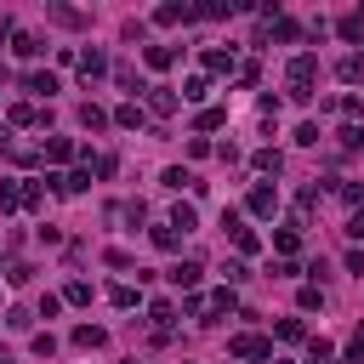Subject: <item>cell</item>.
I'll use <instances>...</instances> for the list:
<instances>
[{"label": "cell", "instance_id": "cell-1", "mask_svg": "<svg viewBox=\"0 0 364 364\" xmlns=\"http://www.w3.org/2000/svg\"><path fill=\"white\" fill-rule=\"evenodd\" d=\"M313 80H318V57H313V51L290 57V68H284V85H290V97H296V102H307V97H313Z\"/></svg>", "mask_w": 364, "mask_h": 364}, {"label": "cell", "instance_id": "cell-2", "mask_svg": "<svg viewBox=\"0 0 364 364\" xmlns=\"http://www.w3.org/2000/svg\"><path fill=\"white\" fill-rule=\"evenodd\" d=\"M228 353H233V358H245V364H256V358H273V341L245 330V336H233V341H228Z\"/></svg>", "mask_w": 364, "mask_h": 364}, {"label": "cell", "instance_id": "cell-3", "mask_svg": "<svg viewBox=\"0 0 364 364\" xmlns=\"http://www.w3.org/2000/svg\"><path fill=\"white\" fill-rule=\"evenodd\" d=\"M245 210H250V216H273V210H279V188H273V182H256L250 199H245Z\"/></svg>", "mask_w": 364, "mask_h": 364}, {"label": "cell", "instance_id": "cell-4", "mask_svg": "<svg viewBox=\"0 0 364 364\" xmlns=\"http://www.w3.org/2000/svg\"><path fill=\"white\" fill-rule=\"evenodd\" d=\"M222 228H228V239H233V250H245V256L256 250V233L245 228V216H239V210H222Z\"/></svg>", "mask_w": 364, "mask_h": 364}, {"label": "cell", "instance_id": "cell-5", "mask_svg": "<svg viewBox=\"0 0 364 364\" xmlns=\"http://www.w3.org/2000/svg\"><path fill=\"white\" fill-rule=\"evenodd\" d=\"M182 108V97L171 91V85H148V114H159V119H171Z\"/></svg>", "mask_w": 364, "mask_h": 364}, {"label": "cell", "instance_id": "cell-6", "mask_svg": "<svg viewBox=\"0 0 364 364\" xmlns=\"http://www.w3.org/2000/svg\"><path fill=\"white\" fill-rule=\"evenodd\" d=\"M233 307H239V296H233V290H216V296H205V324H216V318H222V313H233Z\"/></svg>", "mask_w": 364, "mask_h": 364}, {"label": "cell", "instance_id": "cell-7", "mask_svg": "<svg viewBox=\"0 0 364 364\" xmlns=\"http://www.w3.org/2000/svg\"><path fill=\"white\" fill-rule=\"evenodd\" d=\"M68 341H74V347H85V353H97V347L108 341V330H102V324H74V336H68Z\"/></svg>", "mask_w": 364, "mask_h": 364}, {"label": "cell", "instance_id": "cell-8", "mask_svg": "<svg viewBox=\"0 0 364 364\" xmlns=\"http://www.w3.org/2000/svg\"><path fill=\"white\" fill-rule=\"evenodd\" d=\"M46 182H51L57 193H85V188H91V171H68V176H46Z\"/></svg>", "mask_w": 364, "mask_h": 364}, {"label": "cell", "instance_id": "cell-9", "mask_svg": "<svg viewBox=\"0 0 364 364\" xmlns=\"http://www.w3.org/2000/svg\"><path fill=\"white\" fill-rule=\"evenodd\" d=\"M188 17H193V6H176V0L154 11V23H159V28H176V23H188Z\"/></svg>", "mask_w": 364, "mask_h": 364}, {"label": "cell", "instance_id": "cell-10", "mask_svg": "<svg viewBox=\"0 0 364 364\" xmlns=\"http://www.w3.org/2000/svg\"><path fill=\"white\" fill-rule=\"evenodd\" d=\"M199 273H205L199 262H176V267H171V284H176V290H193V284H199Z\"/></svg>", "mask_w": 364, "mask_h": 364}, {"label": "cell", "instance_id": "cell-11", "mask_svg": "<svg viewBox=\"0 0 364 364\" xmlns=\"http://www.w3.org/2000/svg\"><path fill=\"white\" fill-rule=\"evenodd\" d=\"M6 210H23V182H11V176H0V216Z\"/></svg>", "mask_w": 364, "mask_h": 364}, {"label": "cell", "instance_id": "cell-12", "mask_svg": "<svg viewBox=\"0 0 364 364\" xmlns=\"http://www.w3.org/2000/svg\"><path fill=\"white\" fill-rule=\"evenodd\" d=\"M205 68H210V74H233L239 63H233V51H222V46H210V51H205Z\"/></svg>", "mask_w": 364, "mask_h": 364}, {"label": "cell", "instance_id": "cell-13", "mask_svg": "<svg viewBox=\"0 0 364 364\" xmlns=\"http://www.w3.org/2000/svg\"><path fill=\"white\" fill-rule=\"evenodd\" d=\"M336 74H341L347 85H364V57H358V51H353V57H341V63H336Z\"/></svg>", "mask_w": 364, "mask_h": 364}, {"label": "cell", "instance_id": "cell-14", "mask_svg": "<svg viewBox=\"0 0 364 364\" xmlns=\"http://www.w3.org/2000/svg\"><path fill=\"white\" fill-rule=\"evenodd\" d=\"M102 68H108V57H102L97 46H91V51H80V74H85V80H97Z\"/></svg>", "mask_w": 364, "mask_h": 364}, {"label": "cell", "instance_id": "cell-15", "mask_svg": "<svg viewBox=\"0 0 364 364\" xmlns=\"http://www.w3.org/2000/svg\"><path fill=\"white\" fill-rule=\"evenodd\" d=\"M205 97H210V80H205V74L182 80V102H205Z\"/></svg>", "mask_w": 364, "mask_h": 364}, {"label": "cell", "instance_id": "cell-16", "mask_svg": "<svg viewBox=\"0 0 364 364\" xmlns=\"http://www.w3.org/2000/svg\"><path fill=\"white\" fill-rule=\"evenodd\" d=\"M6 119H11V125H40L46 114H40V108H28V102H11V108H6Z\"/></svg>", "mask_w": 364, "mask_h": 364}, {"label": "cell", "instance_id": "cell-17", "mask_svg": "<svg viewBox=\"0 0 364 364\" xmlns=\"http://www.w3.org/2000/svg\"><path fill=\"white\" fill-rule=\"evenodd\" d=\"M142 57H148V68H171L176 63V46H148Z\"/></svg>", "mask_w": 364, "mask_h": 364}, {"label": "cell", "instance_id": "cell-18", "mask_svg": "<svg viewBox=\"0 0 364 364\" xmlns=\"http://www.w3.org/2000/svg\"><path fill=\"white\" fill-rule=\"evenodd\" d=\"M80 125H85V131H108V114H102L97 102H85V108H80Z\"/></svg>", "mask_w": 364, "mask_h": 364}, {"label": "cell", "instance_id": "cell-19", "mask_svg": "<svg viewBox=\"0 0 364 364\" xmlns=\"http://www.w3.org/2000/svg\"><path fill=\"white\" fill-rule=\"evenodd\" d=\"M46 159H51V165L74 159V142H68V136H51V142H46Z\"/></svg>", "mask_w": 364, "mask_h": 364}, {"label": "cell", "instance_id": "cell-20", "mask_svg": "<svg viewBox=\"0 0 364 364\" xmlns=\"http://www.w3.org/2000/svg\"><path fill=\"white\" fill-rule=\"evenodd\" d=\"M273 245H279V256L290 262V256H296V245H301V233H296V228H279V233H273Z\"/></svg>", "mask_w": 364, "mask_h": 364}, {"label": "cell", "instance_id": "cell-21", "mask_svg": "<svg viewBox=\"0 0 364 364\" xmlns=\"http://www.w3.org/2000/svg\"><path fill=\"white\" fill-rule=\"evenodd\" d=\"M336 28H341V40H364V11H347Z\"/></svg>", "mask_w": 364, "mask_h": 364}, {"label": "cell", "instance_id": "cell-22", "mask_svg": "<svg viewBox=\"0 0 364 364\" xmlns=\"http://www.w3.org/2000/svg\"><path fill=\"white\" fill-rule=\"evenodd\" d=\"M11 51H17V57H40V51H46V46H40V40H34V34H11Z\"/></svg>", "mask_w": 364, "mask_h": 364}, {"label": "cell", "instance_id": "cell-23", "mask_svg": "<svg viewBox=\"0 0 364 364\" xmlns=\"http://www.w3.org/2000/svg\"><path fill=\"white\" fill-rule=\"evenodd\" d=\"M114 125H142V102H119L114 108Z\"/></svg>", "mask_w": 364, "mask_h": 364}, {"label": "cell", "instance_id": "cell-24", "mask_svg": "<svg viewBox=\"0 0 364 364\" xmlns=\"http://www.w3.org/2000/svg\"><path fill=\"white\" fill-rule=\"evenodd\" d=\"M193 125H199V131H216V125H228V108H199Z\"/></svg>", "mask_w": 364, "mask_h": 364}, {"label": "cell", "instance_id": "cell-25", "mask_svg": "<svg viewBox=\"0 0 364 364\" xmlns=\"http://www.w3.org/2000/svg\"><path fill=\"white\" fill-rule=\"evenodd\" d=\"M279 165H284L279 148H262V154H256V171H262V176H279Z\"/></svg>", "mask_w": 364, "mask_h": 364}, {"label": "cell", "instance_id": "cell-26", "mask_svg": "<svg viewBox=\"0 0 364 364\" xmlns=\"http://www.w3.org/2000/svg\"><path fill=\"white\" fill-rule=\"evenodd\" d=\"M46 205V182H23V210H40Z\"/></svg>", "mask_w": 364, "mask_h": 364}, {"label": "cell", "instance_id": "cell-27", "mask_svg": "<svg viewBox=\"0 0 364 364\" xmlns=\"http://www.w3.org/2000/svg\"><path fill=\"white\" fill-rule=\"evenodd\" d=\"M154 245H159V250H176V245H182V233H176L171 222H159V228H154Z\"/></svg>", "mask_w": 364, "mask_h": 364}, {"label": "cell", "instance_id": "cell-28", "mask_svg": "<svg viewBox=\"0 0 364 364\" xmlns=\"http://www.w3.org/2000/svg\"><path fill=\"white\" fill-rule=\"evenodd\" d=\"M28 279H34V267H28V262H17V256H11V262H6V284H28Z\"/></svg>", "mask_w": 364, "mask_h": 364}, {"label": "cell", "instance_id": "cell-29", "mask_svg": "<svg viewBox=\"0 0 364 364\" xmlns=\"http://www.w3.org/2000/svg\"><path fill=\"white\" fill-rule=\"evenodd\" d=\"M63 301H68V307H85V301H91V284H85V279H74V284L63 290Z\"/></svg>", "mask_w": 364, "mask_h": 364}, {"label": "cell", "instance_id": "cell-30", "mask_svg": "<svg viewBox=\"0 0 364 364\" xmlns=\"http://www.w3.org/2000/svg\"><path fill=\"white\" fill-rule=\"evenodd\" d=\"M51 17H57L63 28H80V23H85V11H74V6H51Z\"/></svg>", "mask_w": 364, "mask_h": 364}, {"label": "cell", "instance_id": "cell-31", "mask_svg": "<svg viewBox=\"0 0 364 364\" xmlns=\"http://www.w3.org/2000/svg\"><path fill=\"white\" fill-rule=\"evenodd\" d=\"M23 85H28V91H40V97H51V91H57V74H28Z\"/></svg>", "mask_w": 364, "mask_h": 364}, {"label": "cell", "instance_id": "cell-32", "mask_svg": "<svg viewBox=\"0 0 364 364\" xmlns=\"http://www.w3.org/2000/svg\"><path fill=\"white\" fill-rule=\"evenodd\" d=\"M336 193H341V199H347V205H353V210H358V205H364V182H336Z\"/></svg>", "mask_w": 364, "mask_h": 364}, {"label": "cell", "instance_id": "cell-33", "mask_svg": "<svg viewBox=\"0 0 364 364\" xmlns=\"http://www.w3.org/2000/svg\"><path fill=\"white\" fill-rule=\"evenodd\" d=\"M296 301L313 313V307H324V290H318V284H301V296H296Z\"/></svg>", "mask_w": 364, "mask_h": 364}, {"label": "cell", "instance_id": "cell-34", "mask_svg": "<svg viewBox=\"0 0 364 364\" xmlns=\"http://www.w3.org/2000/svg\"><path fill=\"white\" fill-rule=\"evenodd\" d=\"M347 364H364V324H358L353 341H347Z\"/></svg>", "mask_w": 364, "mask_h": 364}, {"label": "cell", "instance_id": "cell-35", "mask_svg": "<svg viewBox=\"0 0 364 364\" xmlns=\"http://www.w3.org/2000/svg\"><path fill=\"white\" fill-rule=\"evenodd\" d=\"M171 228H182V233H188V228H193V205H176V210H171Z\"/></svg>", "mask_w": 364, "mask_h": 364}, {"label": "cell", "instance_id": "cell-36", "mask_svg": "<svg viewBox=\"0 0 364 364\" xmlns=\"http://www.w3.org/2000/svg\"><path fill=\"white\" fill-rule=\"evenodd\" d=\"M34 353H40V358H51V353H57V336H51V330H40V336H34Z\"/></svg>", "mask_w": 364, "mask_h": 364}, {"label": "cell", "instance_id": "cell-37", "mask_svg": "<svg viewBox=\"0 0 364 364\" xmlns=\"http://www.w3.org/2000/svg\"><path fill=\"white\" fill-rule=\"evenodd\" d=\"M330 358H336V347H330L324 336H313V364H330Z\"/></svg>", "mask_w": 364, "mask_h": 364}, {"label": "cell", "instance_id": "cell-38", "mask_svg": "<svg viewBox=\"0 0 364 364\" xmlns=\"http://www.w3.org/2000/svg\"><path fill=\"white\" fill-rule=\"evenodd\" d=\"M159 182H165V188H182V182H193V176H188V171H182V165H171V171H165V176H159Z\"/></svg>", "mask_w": 364, "mask_h": 364}, {"label": "cell", "instance_id": "cell-39", "mask_svg": "<svg viewBox=\"0 0 364 364\" xmlns=\"http://www.w3.org/2000/svg\"><path fill=\"white\" fill-rule=\"evenodd\" d=\"M313 205H318V182H313V188H301V199H296V210H301V216H307V210H313Z\"/></svg>", "mask_w": 364, "mask_h": 364}, {"label": "cell", "instance_id": "cell-40", "mask_svg": "<svg viewBox=\"0 0 364 364\" xmlns=\"http://www.w3.org/2000/svg\"><path fill=\"white\" fill-rule=\"evenodd\" d=\"M114 307H136V290L131 284H114Z\"/></svg>", "mask_w": 364, "mask_h": 364}, {"label": "cell", "instance_id": "cell-41", "mask_svg": "<svg viewBox=\"0 0 364 364\" xmlns=\"http://www.w3.org/2000/svg\"><path fill=\"white\" fill-rule=\"evenodd\" d=\"M347 239H364V205H358V210L347 216Z\"/></svg>", "mask_w": 364, "mask_h": 364}, {"label": "cell", "instance_id": "cell-42", "mask_svg": "<svg viewBox=\"0 0 364 364\" xmlns=\"http://www.w3.org/2000/svg\"><path fill=\"white\" fill-rule=\"evenodd\" d=\"M125 364H136V358H125Z\"/></svg>", "mask_w": 364, "mask_h": 364}]
</instances>
